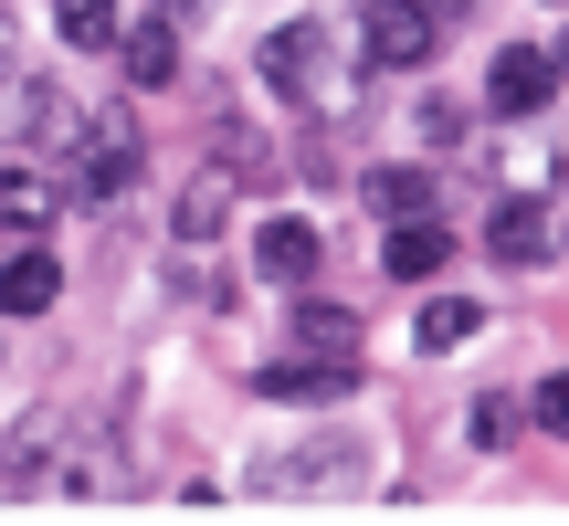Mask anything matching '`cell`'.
<instances>
[{
	"label": "cell",
	"mask_w": 569,
	"mask_h": 526,
	"mask_svg": "<svg viewBox=\"0 0 569 526\" xmlns=\"http://www.w3.org/2000/svg\"><path fill=\"white\" fill-rule=\"evenodd\" d=\"M296 347H306V358H359V316L296 284Z\"/></svg>",
	"instance_id": "14"
},
{
	"label": "cell",
	"mask_w": 569,
	"mask_h": 526,
	"mask_svg": "<svg viewBox=\"0 0 569 526\" xmlns=\"http://www.w3.org/2000/svg\"><path fill=\"white\" fill-rule=\"evenodd\" d=\"M486 105H496L507 127L549 117V105H559V53H538V42H507V53L486 63Z\"/></svg>",
	"instance_id": "5"
},
{
	"label": "cell",
	"mask_w": 569,
	"mask_h": 526,
	"mask_svg": "<svg viewBox=\"0 0 569 526\" xmlns=\"http://www.w3.org/2000/svg\"><path fill=\"white\" fill-rule=\"evenodd\" d=\"M486 253H496V263H517V274H538V263L559 253V222H549V201H538V190H507V201L486 211Z\"/></svg>",
	"instance_id": "6"
},
{
	"label": "cell",
	"mask_w": 569,
	"mask_h": 526,
	"mask_svg": "<svg viewBox=\"0 0 569 526\" xmlns=\"http://www.w3.org/2000/svg\"><path fill=\"white\" fill-rule=\"evenodd\" d=\"M53 295H63L53 243H32V232H21V243L0 253V316H53Z\"/></svg>",
	"instance_id": "7"
},
{
	"label": "cell",
	"mask_w": 569,
	"mask_h": 526,
	"mask_svg": "<svg viewBox=\"0 0 569 526\" xmlns=\"http://www.w3.org/2000/svg\"><path fill=\"white\" fill-rule=\"evenodd\" d=\"M264 84L284 105H327V117H338V63H327V21H274L264 32Z\"/></svg>",
	"instance_id": "3"
},
{
	"label": "cell",
	"mask_w": 569,
	"mask_h": 526,
	"mask_svg": "<svg viewBox=\"0 0 569 526\" xmlns=\"http://www.w3.org/2000/svg\"><path fill=\"white\" fill-rule=\"evenodd\" d=\"M117 63H127V84L159 95V84L180 74V32H169V21H138V32H117Z\"/></svg>",
	"instance_id": "15"
},
{
	"label": "cell",
	"mask_w": 569,
	"mask_h": 526,
	"mask_svg": "<svg viewBox=\"0 0 569 526\" xmlns=\"http://www.w3.org/2000/svg\"><path fill=\"white\" fill-rule=\"evenodd\" d=\"M496 190H538V201H549V190H569V138H517V148H496Z\"/></svg>",
	"instance_id": "13"
},
{
	"label": "cell",
	"mask_w": 569,
	"mask_h": 526,
	"mask_svg": "<svg viewBox=\"0 0 569 526\" xmlns=\"http://www.w3.org/2000/svg\"><path fill=\"white\" fill-rule=\"evenodd\" d=\"M411 337H422L432 358H443V347H465V337H486V305H475V295H432V305H422V326H411Z\"/></svg>",
	"instance_id": "18"
},
{
	"label": "cell",
	"mask_w": 569,
	"mask_h": 526,
	"mask_svg": "<svg viewBox=\"0 0 569 526\" xmlns=\"http://www.w3.org/2000/svg\"><path fill=\"white\" fill-rule=\"evenodd\" d=\"M84 138V105L63 95L53 74H0V148H21V159H53Z\"/></svg>",
	"instance_id": "1"
},
{
	"label": "cell",
	"mask_w": 569,
	"mask_h": 526,
	"mask_svg": "<svg viewBox=\"0 0 569 526\" xmlns=\"http://www.w3.org/2000/svg\"><path fill=\"white\" fill-rule=\"evenodd\" d=\"M443 263H453V232L432 222V211H422V222H390V232H380V274H390V284H432Z\"/></svg>",
	"instance_id": "10"
},
{
	"label": "cell",
	"mask_w": 569,
	"mask_h": 526,
	"mask_svg": "<svg viewBox=\"0 0 569 526\" xmlns=\"http://www.w3.org/2000/svg\"><path fill=\"white\" fill-rule=\"evenodd\" d=\"M0 74H11V21H0Z\"/></svg>",
	"instance_id": "22"
},
{
	"label": "cell",
	"mask_w": 569,
	"mask_h": 526,
	"mask_svg": "<svg viewBox=\"0 0 569 526\" xmlns=\"http://www.w3.org/2000/svg\"><path fill=\"white\" fill-rule=\"evenodd\" d=\"M232 190H243V180H232L222 159H211L201 180L180 190V211H169V232H180V253H201V243H222V222H232Z\"/></svg>",
	"instance_id": "12"
},
{
	"label": "cell",
	"mask_w": 569,
	"mask_h": 526,
	"mask_svg": "<svg viewBox=\"0 0 569 526\" xmlns=\"http://www.w3.org/2000/svg\"><path fill=\"white\" fill-rule=\"evenodd\" d=\"M432 42H443V0H369L359 11V53L380 63V74L432 63Z\"/></svg>",
	"instance_id": "4"
},
{
	"label": "cell",
	"mask_w": 569,
	"mask_h": 526,
	"mask_svg": "<svg viewBox=\"0 0 569 526\" xmlns=\"http://www.w3.org/2000/svg\"><path fill=\"white\" fill-rule=\"evenodd\" d=\"M327 263V232L306 222V211H274L264 232H253V274H274V284H306Z\"/></svg>",
	"instance_id": "8"
},
{
	"label": "cell",
	"mask_w": 569,
	"mask_h": 526,
	"mask_svg": "<svg viewBox=\"0 0 569 526\" xmlns=\"http://www.w3.org/2000/svg\"><path fill=\"white\" fill-rule=\"evenodd\" d=\"M348 474H359L348 453H274V464H264V495H317V485H348Z\"/></svg>",
	"instance_id": "17"
},
{
	"label": "cell",
	"mask_w": 569,
	"mask_h": 526,
	"mask_svg": "<svg viewBox=\"0 0 569 526\" xmlns=\"http://www.w3.org/2000/svg\"><path fill=\"white\" fill-rule=\"evenodd\" d=\"M53 211H63V180H53V169L0 159V232H53Z\"/></svg>",
	"instance_id": "11"
},
{
	"label": "cell",
	"mask_w": 569,
	"mask_h": 526,
	"mask_svg": "<svg viewBox=\"0 0 569 526\" xmlns=\"http://www.w3.org/2000/svg\"><path fill=\"white\" fill-rule=\"evenodd\" d=\"M359 201L380 211V222H422L443 190H432V169H369V190H359Z\"/></svg>",
	"instance_id": "16"
},
{
	"label": "cell",
	"mask_w": 569,
	"mask_h": 526,
	"mask_svg": "<svg viewBox=\"0 0 569 526\" xmlns=\"http://www.w3.org/2000/svg\"><path fill=\"white\" fill-rule=\"evenodd\" d=\"M528 422L549 432V443H569V368H549V380L528 390Z\"/></svg>",
	"instance_id": "21"
},
{
	"label": "cell",
	"mask_w": 569,
	"mask_h": 526,
	"mask_svg": "<svg viewBox=\"0 0 569 526\" xmlns=\"http://www.w3.org/2000/svg\"><path fill=\"white\" fill-rule=\"evenodd\" d=\"M253 390H264V401H348V390H359V358H274V368H253Z\"/></svg>",
	"instance_id": "9"
},
{
	"label": "cell",
	"mask_w": 569,
	"mask_h": 526,
	"mask_svg": "<svg viewBox=\"0 0 569 526\" xmlns=\"http://www.w3.org/2000/svg\"><path fill=\"white\" fill-rule=\"evenodd\" d=\"M53 32L74 53H96V42H117V0H53Z\"/></svg>",
	"instance_id": "19"
},
{
	"label": "cell",
	"mask_w": 569,
	"mask_h": 526,
	"mask_svg": "<svg viewBox=\"0 0 569 526\" xmlns=\"http://www.w3.org/2000/svg\"><path fill=\"white\" fill-rule=\"evenodd\" d=\"M138 127L127 117H84V138L63 148V201H127L138 190Z\"/></svg>",
	"instance_id": "2"
},
{
	"label": "cell",
	"mask_w": 569,
	"mask_h": 526,
	"mask_svg": "<svg viewBox=\"0 0 569 526\" xmlns=\"http://www.w3.org/2000/svg\"><path fill=\"white\" fill-rule=\"evenodd\" d=\"M517 422H528V411H517L507 390H486V401L465 411V443H475V453H507V443H517Z\"/></svg>",
	"instance_id": "20"
}]
</instances>
